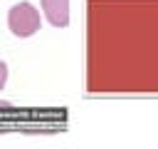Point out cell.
<instances>
[{
	"label": "cell",
	"mask_w": 158,
	"mask_h": 149,
	"mask_svg": "<svg viewBox=\"0 0 158 149\" xmlns=\"http://www.w3.org/2000/svg\"><path fill=\"white\" fill-rule=\"evenodd\" d=\"M40 25H42L40 10L27 0L12 5L10 12H7V27H10V32L15 37H32L40 30Z\"/></svg>",
	"instance_id": "6da1fadb"
},
{
	"label": "cell",
	"mask_w": 158,
	"mask_h": 149,
	"mask_svg": "<svg viewBox=\"0 0 158 149\" xmlns=\"http://www.w3.org/2000/svg\"><path fill=\"white\" fill-rule=\"evenodd\" d=\"M5 82H7V65L0 60V89L5 87Z\"/></svg>",
	"instance_id": "3957f363"
},
{
	"label": "cell",
	"mask_w": 158,
	"mask_h": 149,
	"mask_svg": "<svg viewBox=\"0 0 158 149\" xmlns=\"http://www.w3.org/2000/svg\"><path fill=\"white\" fill-rule=\"evenodd\" d=\"M42 12L52 27H67L69 25V0H40Z\"/></svg>",
	"instance_id": "7a4b0ae2"
}]
</instances>
